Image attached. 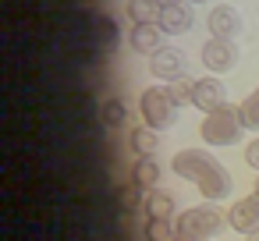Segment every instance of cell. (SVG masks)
<instances>
[{"label": "cell", "instance_id": "1", "mask_svg": "<svg viewBox=\"0 0 259 241\" xmlns=\"http://www.w3.org/2000/svg\"><path fill=\"white\" fill-rule=\"evenodd\" d=\"M199 135H202V142L206 146H234V142H241V135H245V124H241V114H238V107H231V103H220V107H213V110H206V117H202V124H199Z\"/></svg>", "mask_w": 259, "mask_h": 241}, {"label": "cell", "instance_id": "2", "mask_svg": "<svg viewBox=\"0 0 259 241\" xmlns=\"http://www.w3.org/2000/svg\"><path fill=\"white\" fill-rule=\"evenodd\" d=\"M139 114H142V124H149L153 131H163L178 121V107L167 92V85H149L142 89L139 96Z\"/></svg>", "mask_w": 259, "mask_h": 241}, {"label": "cell", "instance_id": "3", "mask_svg": "<svg viewBox=\"0 0 259 241\" xmlns=\"http://www.w3.org/2000/svg\"><path fill=\"white\" fill-rule=\"evenodd\" d=\"M178 227H181V230H192V234H199V237H209V241H213L217 234L231 230V223H227V213H224V209H217L213 202L185 209V213L178 216Z\"/></svg>", "mask_w": 259, "mask_h": 241}, {"label": "cell", "instance_id": "4", "mask_svg": "<svg viewBox=\"0 0 259 241\" xmlns=\"http://www.w3.org/2000/svg\"><path fill=\"white\" fill-rule=\"evenodd\" d=\"M199 57H202V64H206V71H209V75H227V71L238 64L234 39H217V36H209V39L202 43Z\"/></svg>", "mask_w": 259, "mask_h": 241}, {"label": "cell", "instance_id": "5", "mask_svg": "<svg viewBox=\"0 0 259 241\" xmlns=\"http://www.w3.org/2000/svg\"><path fill=\"white\" fill-rule=\"evenodd\" d=\"M217 160H213V153L209 149H178L174 156H170V170L178 174V177H185V181H199L209 167H213Z\"/></svg>", "mask_w": 259, "mask_h": 241}, {"label": "cell", "instance_id": "6", "mask_svg": "<svg viewBox=\"0 0 259 241\" xmlns=\"http://www.w3.org/2000/svg\"><path fill=\"white\" fill-rule=\"evenodd\" d=\"M195 188H199V195H202V199L220 202V199H227V195H231L234 181H231V170H227L224 163H213V167H209V170L195 181Z\"/></svg>", "mask_w": 259, "mask_h": 241}, {"label": "cell", "instance_id": "7", "mask_svg": "<svg viewBox=\"0 0 259 241\" xmlns=\"http://www.w3.org/2000/svg\"><path fill=\"white\" fill-rule=\"evenodd\" d=\"M227 223H231V230H238V234H252V230L259 227V191L238 199V202L227 209Z\"/></svg>", "mask_w": 259, "mask_h": 241}, {"label": "cell", "instance_id": "8", "mask_svg": "<svg viewBox=\"0 0 259 241\" xmlns=\"http://www.w3.org/2000/svg\"><path fill=\"white\" fill-rule=\"evenodd\" d=\"M192 4L188 0H170V4H163V11H160V32L163 36H181V32H188L192 29Z\"/></svg>", "mask_w": 259, "mask_h": 241}, {"label": "cell", "instance_id": "9", "mask_svg": "<svg viewBox=\"0 0 259 241\" xmlns=\"http://www.w3.org/2000/svg\"><path fill=\"white\" fill-rule=\"evenodd\" d=\"M206 29H209V36H217V39H234V36L245 29V22H241V15H238L231 4H220V8L209 11Z\"/></svg>", "mask_w": 259, "mask_h": 241}, {"label": "cell", "instance_id": "10", "mask_svg": "<svg viewBox=\"0 0 259 241\" xmlns=\"http://www.w3.org/2000/svg\"><path fill=\"white\" fill-rule=\"evenodd\" d=\"M149 71H153V78H163V82L181 78V75H185V57H181V50L160 46L156 54H149Z\"/></svg>", "mask_w": 259, "mask_h": 241}, {"label": "cell", "instance_id": "11", "mask_svg": "<svg viewBox=\"0 0 259 241\" xmlns=\"http://www.w3.org/2000/svg\"><path fill=\"white\" fill-rule=\"evenodd\" d=\"M220 103H227V100H224L220 75L195 78V85H192V107H199V110H213V107H220Z\"/></svg>", "mask_w": 259, "mask_h": 241}, {"label": "cell", "instance_id": "12", "mask_svg": "<svg viewBox=\"0 0 259 241\" xmlns=\"http://www.w3.org/2000/svg\"><path fill=\"white\" fill-rule=\"evenodd\" d=\"M128 43L135 54H156L163 46V32H160V25H132Z\"/></svg>", "mask_w": 259, "mask_h": 241}, {"label": "cell", "instance_id": "13", "mask_svg": "<svg viewBox=\"0 0 259 241\" xmlns=\"http://www.w3.org/2000/svg\"><path fill=\"white\" fill-rule=\"evenodd\" d=\"M146 216L149 220H178V202H174V195L163 188V191H156V188H149V195H146Z\"/></svg>", "mask_w": 259, "mask_h": 241}, {"label": "cell", "instance_id": "14", "mask_svg": "<svg viewBox=\"0 0 259 241\" xmlns=\"http://www.w3.org/2000/svg\"><path fill=\"white\" fill-rule=\"evenodd\" d=\"M163 4L160 0H124V15L132 25H156Z\"/></svg>", "mask_w": 259, "mask_h": 241}, {"label": "cell", "instance_id": "15", "mask_svg": "<svg viewBox=\"0 0 259 241\" xmlns=\"http://www.w3.org/2000/svg\"><path fill=\"white\" fill-rule=\"evenodd\" d=\"M135 184L139 188H156L160 177H163V167L153 160V156H135V170H132Z\"/></svg>", "mask_w": 259, "mask_h": 241}, {"label": "cell", "instance_id": "16", "mask_svg": "<svg viewBox=\"0 0 259 241\" xmlns=\"http://www.w3.org/2000/svg\"><path fill=\"white\" fill-rule=\"evenodd\" d=\"M156 135H160V131H153L149 124L132 128V135H128L132 153H135V156H153V153H156V146H160V138H156Z\"/></svg>", "mask_w": 259, "mask_h": 241}, {"label": "cell", "instance_id": "17", "mask_svg": "<svg viewBox=\"0 0 259 241\" xmlns=\"http://www.w3.org/2000/svg\"><path fill=\"white\" fill-rule=\"evenodd\" d=\"M238 114H241V124L245 131H259V85L238 103Z\"/></svg>", "mask_w": 259, "mask_h": 241}, {"label": "cell", "instance_id": "18", "mask_svg": "<svg viewBox=\"0 0 259 241\" xmlns=\"http://www.w3.org/2000/svg\"><path fill=\"white\" fill-rule=\"evenodd\" d=\"M178 220H149L146 223V241H174Z\"/></svg>", "mask_w": 259, "mask_h": 241}, {"label": "cell", "instance_id": "19", "mask_svg": "<svg viewBox=\"0 0 259 241\" xmlns=\"http://www.w3.org/2000/svg\"><path fill=\"white\" fill-rule=\"evenodd\" d=\"M192 85H195V78H174L170 85H167V92H170V100H174V107H192Z\"/></svg>", "mask_w": 259, "mask_h": 241}, {"label": "cell", "instance_id": "20", "mask_svg": "<svg viewBox=\"0 0 259 241\" xmlns=\"http://www.w3.org/2000/svg\"><path fill=\"white\" fill-rule=\"evenodd\" d=\"M103 121H107V128H121L124 124V103L114 96V100H107V107H103Z\"/></svg>", "mask_w": 259, "mask_h": 241}, {"label": "cell", "instance_id": "21", "mask_svg": "<svg viewBox=\"0 0 259 241\" xmlns=\"http://www.w3.org/2000/svg\"><path fill=\"white\" fill-rule=\"evenodd\" d=\"M245 163H248L252 170H259V135H255V138L245 146Z\"/></svg>", "mask_w": 259, "mask_h": 241}, {"label": "cell", "instance_id": "22", "mask_svg": "<svg viewBox=\"0 0 259 241\" xmlns=\"http://www.w3.org/2000/svg\"><path fill=\"white\" fill-rule=\"evenodd\" d=\"M174 241H209V237H199V234H192V230H181V227H178Z\"/></svg>", "mask_w": 259, "mask_h": 241}, {"label": "cell", "instance_id": "23", "mask_svg": "<svg viewBox=\"0 0 259 241\" xmlns=\"http://www.w3.org/2000/svg\"><path fill=\"white\" fill-rule=\"evenodd\" d=\"M245 241H259V227H255L252 234H245Z\"/></svg>", "mask_w": 259, "mask_h": 241}, {"label": "cell", "instance_id": "24", "mask_svg": "<svg viewBox=\"0 0 259 241\" xmlns=\"http://www.w3.org/2000/svg\"><path fill=\"white\" fill-rule=\"evenodd\" d=\"M252 191H259V174H255V188H252Z\"/></svg>", "mask_w": 259, "mask_h": 241}, {"label": "cell", "instance_id": "25", "mask_svg": "<svg viewBox=\"0 0 259 241\" xmlns=\"http://www.w3.org/2000/svg\"><path fill=\"white\" fill-rule=\"evenodd\" d=\"M192 4H206V0H192Z\"/></svg>", "mask_w": 259, "mask_h": 241}, {"label": "cell", "instance_id": "26", "mask_svg": "<svg viewBox=\"0 0 259 241\" xmlns=\"http://www.w3.org/2000/svg\"><path fill=\"white\" fill-rule=\"evenodd\" d=\"M160 4H170V0H160Z\"/></svg>", "mask_w": 259, "mask_h": 241}]
</instances>
